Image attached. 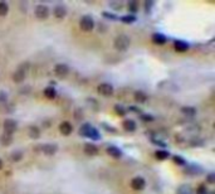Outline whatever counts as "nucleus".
Returning <instances> with one entry per match:
<instances>
[{"label": "nucleus", "mask_w": 215, "mask_h": 194, "mask_svg": "<svg viewBox=\"0 0 215 194\" xmlns=\"http://www.w3.org/2000/svg\"><path fill=\"white\" fill-rule=\"evenodd\" d=\"M130 44H131V40H130V38H128L127 35H125V34L118 35V37L115 39V43H113L115 48H116L117 51H119V52L127 51L128 47H130Z\"/></svg>", "instance_id": "f257e3e1"}, {"label": "nucleus", "mask_w": 215, "mask_h": 194, "mask_svg": "<svg viewBox=\"0 0 215 194\" xmlns=\"http://www.w3.org/2000/svg\"><path fill=\"white\" fill-rule=\"evenodd\" d=\"M28 68H29V63H23L18 67V69L14 72L13 75V81L17 82V83H20L24 81L25 76H26V72H28Z\"/></svg>", "instance_id": "f03ea898"}, {"label": "nucleus", "mask_w": 215, "mask_h": 194, "mask_svg": "<svg viewBox=\"0 0 215 194\" xmlns=\"http://www.w3.org/2000/svg\"><path fill=\"white\" fill-rule=\"evenodd\" d=\"M80 135L91 137V139H93V140H98V139H100V134L97 132V130L93 129L91 125H88V123L83 125V126L80 127Z\"/></svg>", "instance_id": "7ed1b4c3"}, {"label": "nucleus", "mask_w": 215, "mask_h": 194, "mask_svg": "<svg viewBox=\"0 0 215 194\" xmlns=\"http://www.w3.org/2000/svg\"><path fill=\"white\" fill-rule=\"evenodd\" d=\"M79 26H80V29L84 32H91V30H93V28H95V22H93V19L91 17L84 15L80 18Z\"/></svg>", "instance_id": "20e7f679"}, {"label": "nucleus", "mask_w": 215, "mask_h": 194, "mask_svg": "<svg viewBox=\"0 0 215 194\" xmlns=\"http://www.w3.org/2000/svg\"><path fill=\"white\" fill-rule=\"evenodd\" d=\"M3 127H4V132L13 135V134H14V132L17 131V129H18V122H17L15 120L8 119V120H5V121H4V123H3Z\"/></svg>", "instance_id": "39448f33"}, {"label": "nucleus", "mask_w": 215, "mask_h": 194, "mask_svg": "<svg viewBox=\"0 0 215 194\" xmlns=\"http://www.w3.org/2000/svg\"><path fill=\"white\" fill-rule=\"evenodd\" d=\"M97 92L104 97H108L113 93V87L110 85V83H101L97 87Z\"/></svg>", "instance_id": "423d86ee"}, {"label": "nucleus", "mask_w": 215, "mask_h": 194, "mask_svg": "<svg viewBox=\"0 0 215 194\" xmlns=\"http://www.w3.org/2000/svg\"><path fill=\"white\" fill-rule=\"evenodd\" d=\"M34 13H35V17H37L38 19H42V20H43V19H47V18H48V15H49V9H48V6H45V5H37Z\"/></svg>", "instance_id": "0eeeda50"}, {"label": "nucleus", "mask_w": 215, "mask_h": 194, "mask_svg": "<svg viewBox=\"0 0 215 194\" xmlns=\"http://www.w3.org/2000/svg\"><path fill=\"white\" fill-rule=\"evenodd\" d=\"M54 73H56L58 77L63 78V77H65L69 73V67L67 66V64H64V63H58V64H56V67H54Z\"/></svg>", "instance_id": "6e6552de"}, {"label": "nucleus", "mask_w": 215, "mask_h": 194, "mask_svg": "<svg viewBox=\"0 0 215 194\" xmlns=\"http://www.w3.org/2000/svg\"><path fill=\"white\" fill-rule=\"evenodd\" d=\"M146 185V182H145V179L141 178V176H136V178H133L131 180V187L135 189V190H142Z\"/></svg>", "instance_id": "1a4fd4ad"}, {"label": "nucleus", "mask_w": 215, "mask_h": 194, "mask_svg": "<svg viewBox=\"0 0 215 194\" xmlns=\"http://www.w3.org/2000/svg\"><path fill=\"white\" fill-rule=\"evenodd\" d=\"M40 150H42V152H44L45 155H54L58 150V146L54 144H44L40 146Z\"/></svg>", "instance_id": "9d476101"}, {"label": "nucleus", "mask_w": 215, "mask_h": 194, "mask_svg": "<svg viewBox=\"0 0 215 194\" xmlns=\"http://www.w3.org/2000/svg\"><path fill=\"white\" fill-rule=\"evenodd\" d=\"M59 131H61L63 135L68 136V135L72 134V131H73V126H72V125H71L68 121H64V122H62V123L59 125Z\"/></svg>", "instance_id": "9b49d317"}, {"label": "nucleus", "mask_w": 215, "mask_h": 194, "mask_svg": "<svg viewBox=\"0 0 215 194\" xmlns=\"http://www.w3.org/2000/svg\"><path fill=\"white\" fill-rule=\"evenodd\" d=\"M83 151L86 152L87 155H97V154H98V148H97L95 144L87 143V144H84V146H83Z\"/></svg>", "instance_id": "f8f14e48"}, {"label": "nucleus", "mask_w": 215, "mask_h": 194, "mask_svg": "<svg viewBox=\"0 0 215 194\" xmlns=\"http://www.w3.org/2000/svg\"><path fill=\"white\" fill-rule=\"evenodd\" d=\"M53 13H54V17L58 18V19H62L65 17V14H67V10L63 5H57L54 6V10H53Z\"/></svg>", "instance_id": "ddd939ff"}, {"label": "nucleus", "mask_w": 215, "mask_h": 194, "mask_svg": "<svg viewBox=\"0 0 215 194\" xmlns=\"http://www.w3.org/2000/svg\"><path fill=\"white\" fill-rule=\"evenodd\" d=\"M107 152H108V155H111L112 158H116V159L122 156V151L116 146H108L107 148Z\"/></svg>", "instance_id": "4468645a"}, {"label": "nucleus", "mask_w": 215, "mask_h": 194, "mask_svg": "<svg viewBox=\"0 0 215 194\" xmlns=\"http://www.w3.org/2000/svg\"><path fill=\"white\" fill-rule=\"evenodd\" d=\"M174 48H175V51H178V52H186L187 49H189V46L182 40H175Z\"/></svg>", "instance_id": "2eb2a0df"}, {"label": "nucleus", "mask_w": 215, "mask_h": 194, "mask_svg": "<svg viewBox=\"0 0 215 194\" xmlns=\"http://www.w3.org/2000/svg\"><path fill=\"white\" fill-rule=\"evenodd\" d=\"M11 141H13V135H10V134L4 132L2 136H0V143H2V145H4V146H9L11 144Z\"/></svg>", "instance_id": "dca6fc26"}, {"label": "nucleus", "mask_w": 215, "mask_h": 194, "mask_svg": "<svg viewBox=\"0 0 215 194\" xmlns=\"http://www.w3.org/2000/svg\"><path fill=\"white\" fill-rule=\"evenodd\" d=\"M123 127H125V130L132 132V131L136 130V123H135V121H133V120H125L123 121Z\"/></svg>", "instance_id": "f3484780"}, {"label": "nucleus", "mask_w": 215, "mask_h": 194, "mask_svg": "<svg viewBox=\"0 0 215 194\" xmlns=\"http://www.w3.org/2000/svg\"><path fill=\"white\" fill-rule=\"evenodd\" d=\"M135 100L137 102H140V103H143V102L147 101V95L145 92H142V91H136L135 92Z\"/></svg>", "instance_id": "a211bd4d"}, {"label": "nucleus", "mask_w": 215, "mask_h": 194, "mask_svg": "<svg viewBox=\"0 0 215 194\" xmlns=\"http://www.w3.org/2000/svg\"><path fill=\"white\" fill-rule=\"evenodd\" d=\"M152 40L155 42L156 44H165V43H166V37L162 35V34L156 33V34L152 35Z\"/></svg>", "instance_id": "6ab92c4d"}, {"label": "nucleus", "mask_w": 215, "mask_h": 194, "mask_svg": "<svg viewBox=\"0 0 215 194\" xmlns=\"http://www.w3.org/2000/svg\"><path fill=\"white\" fill-rule=\"evenodd\" d=\"M29 136H30L32 139H39V136H40V130H39L37 126H34V125H32V126H29Z\"/></svg>", "instance_id": "aec40b11"}, {"label": "nucleus", "mask_w": 215, "mask_h": 194, "mask_svg": "<svg viewBox=\"0 0 215 194\" xmlns=\"http://www.w3.org/2000/svg\"><path fill=\"white\" fill-rule=\"evenodd\" d=\"M155 156L158 160H165V159L169 158V151H166V150H157L155 152Z\"/></svg>", "instance_id": "412c9836"}, {"label": "nucleus", "mask_w": 215, "mask_h": 194, "mask_svg": "<svg viewBox=\"0 0 215 194\" xmlns=\"http://www.w3.org/2000/svg\"><path fill=\"white\" fill-rule=\"evenodd\" d=\"M44 96L47 97V99H54V97L57 96V92L53 87H47L44 90Z\"/></svg>", "instance_id": "4be33fe9"}, {"label": "nucleus", "mask_w": 215, "mask_h": 194, "mask_svg": "<svg viewBox=\"0 0 215 194\" xmlns=\"http://www.w3.org/2000/svg\"><path fill=\"white\" fill-rule=\"evenodd\" d=\"M8 11H9V6H8V4L4 3V2H0V17L6 15Z\"/></svg>", "instance_id": "5701e85b"}, {"label": "nucleus", "mask_w": 215, "mask_h": 194, "mask_svg": "<svg viewBox=\"0 0 215 194\" xmlns=\"http://www.w3.org/2000/svg\"><path fill=\"white\" fill-rule=\"evenodd\" d=\"M181 111L184 114H186V115H190V116H193V115H195L196 114V110L194 108V107H182L181 108Z\"/></svg>", "instance_id": "b1692460"}, {"label": "nucleus", "mask_w": 215, "mask_h": 194, "mask_svg": "<svg viewBox=\"0 0 215 194\" xmlns=\"http://www.w3.org/2000/svg\"><path fill=\"white\" fill-rule=\"evenodd\" d=\"M128 10L131 13H136L139 10V3L137 2H130L128 3Z\"/></svg>", "instance_id": "393cba45"}, {"label": "nucleus", "mask_w": 215, "mask_h": 194, "mask_svg": "<svg viewBox=\"0 0 215 194\" xmlns=\"http://www.w3.org/2000/svg\"><path fill=\"white\" fill-rule=\"evenodd\" d=\"M22 152L20 151H15L14 154H11V156H10V160L11 161H19L20 159H22Z\"/></svg>", "instance_id": "a878e982"}, {"label": "nucleus", "mask_w": 215, "mask_h": 194, "mask_svg": "<svg viewBox=\"0 0 215 194\" xmlns=\"http://www.w3.org/2000/svg\"><path fill=\"white\" fill-rule=\"evenodd\" d=\"M115 111H116L118 115H121V116L126 114V110H125L122 106H119V105H116V106H115Z\"/></svg>", "instance_id": "bb28decb"}, {"label": "nucleus", "mask_w": 215, "mask_h": 194, "mask_svg": "<svg viewBox=\"0 0 215 194\" xmlns=\"http://www.w3.org/2000/svg\"><path fill=\"white\" fill-rule=\"evenodd\" d=\"M136 18L133 17V15H127V17H123L122 18V22L123 23H132V22H135Z\"/></svg>", "instance_id": "cd10ccee"}, {"label": "nucleus", "mask_w": 215, "mask_h": 194, "mask_svg": "<svg viewBox=\"0 0 215 194\" xmlns=\"http://www.w3.org/2000/svg\"><path fill=\"white\" fill-rule=\"evenodd\" d=\"M174 161H175L176 164H179V165H184L185 164V160L182 159V158H180V156H174Z\"/></svg>", "instance_id": "c85d7f7f"}, {"label": "nucleus", "mask_w": 215, "mask_h": 194, "mask_svg": "<svg viewBox=\"0 0 215 194\" xmlns=\"http://www.w3.org/2000/svg\"><path fill=\"white\" fill-rule=\"evenodd\" d=\"M5 101H6V95L4 92H0V103L5 102Z\"/></svg>", "instance_id": "c756f323"}, {"label": "nucleus", "mask_w": 215, "mask_h": 194, "mask_svg": "<svg viewBox=\"0 0 215 194\" xmlns=\"http://www.w3.org/2000/svg\"><path fill=\"white\" fill-rule=\"evenodd\" d=\"M208 183H210V184L214 183V174H213V173L208 175Z\"/></svg>", "instance_id": "7c9ffc66"}, {"label": "nucleus", "mask_w": 215, "mask_h": 194, "mask_svg": "<svg viewBox=\"0 0 215 194\" xmlns=\"http://www.w3.org/2000/svg\"><path fill=\"white\" fill-rule=\"evenodd\" d=\"M103 17H106V18H111V19H116V18H117L116 15H112V14H108V13H103Z\"/></svg>", "instance_id": "2f4dec72"}, {"label": "nucleus", "mask_w": 215, "mask_h": 194, "mask_svg": "<svg viewBox=\"0 0 215 194\" xmlns=\"http://www.w3.org/2000/svg\"><path fill=\"white\" fill-rule=\"evenodd\" d=\"M141 119H142V120H149L147 122L152 121V117H151V116H147V115H142V116H141Z\"/></svg>", "instance_id": "473e14b6"}, {"label": "nucleus", "mask_w": 215, "mask_h": 194, "mask_svg": "<svg viewBox=\"0 0 215 194\" xmlns=\"http://www.w3.org/2000/svg\"><path fill=\"white\" fill-rule=\"evenodd\" d=\"M130 110H132V111H136V112H137V111H140L139 108H136V107H130Z\"/></svg>", "instance_id": "72a5a7b5"}, {"label": "nucleus", "mask_w": 215, "mask_h": 194, "mask_svg": "<svg viewBox=\"0 0 215 194\" xmlns=\"http://www.w3.org/2000/svg\"><path fill=\"white\" fill-rule=\"evenodd\" d=\"M2 169H3V160L0 159V170H2Z\"/></svg>", "instance_id": "f704fd0d"}]
</instances>
